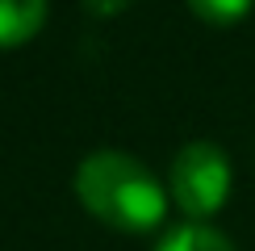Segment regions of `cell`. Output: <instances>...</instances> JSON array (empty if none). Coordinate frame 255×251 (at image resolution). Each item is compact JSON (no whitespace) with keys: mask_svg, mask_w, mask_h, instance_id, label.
Returning a JSON list of instances; mask_svg holds the SVG:
<instances>
[{"mask_svg":"<svg viewBox=\"0 0 255 251\" xmlns=\"http://www.w3.org/2000/svg\"><path fill=\"white\" fill-rule=\"evenodd\" d=\"M76 193L92 218L122 235H146L163 222L167 193L134 155L92 151L76 172Z\"/></svg>","mask_w":255,"mask_h":251,"instance_id":"1","label":"cell"},{"mask_svg":"<svg viewBox=\"0 0 255 251\" xmlns=\"http://www.w3.org/2000/svg\"><path fill=\"white\" fill-rule=\"evenodd\" d=\"M46 0H0V46H21L42 29Z\"/></svg>","mask_w":255,"mask_h":251,"instance_id":"3","label":"cell"},{"mask_svg":"<svg viewBox=\"0 0 255 251\" xmlns=\"http://www.w3.org/2000/svg\"><path fill=\"white\" fill-rule=\"evenodd\" d=\"M188 8L201 17V21H209V25H235V21L247 17V8H251V0H188Z\"/></svg>","mask_w":255,"mask_h":251,"instance_id":"5","label":"cell"},{"mask_svg":"<svg viewBox=\"0 0 255 251\" xmlns=\"http://www.w3.org/2000/svg\"><path fill=\"white\" fill-rule=\"evenodd\" d=\"M167 184H172V201L188 218H209V214H218L226 205L230 163L214 142H188V146L176 151Z\"/></svg>","mask_w":255,"mask_h":251,"instance_id":"2","label":"cell"},{"mask_svg":"<svg viewBox=\"0 0 255 251\" xmlns=\"http://www.w3.org/2000/svg\"><path fill=\"white\" fill-rule=\"evenodd\" d=\"M88 4V13H97V17H113V13H122V8H130L134 0H84Z\"/></svg>","mask_w":255,"mask_h":251,"instance_id":"6","label":"cell"},{"mask_svg":"<svg viewBox=\"0 0 255 251\" xmlns=\"http://www.w3.org/2000/svg\"><path fill=\"white\" fill-rule=\"evenodd\" d=\"M155 251H235L218 230L209 226H197V222H184V226H172L163 239H159Z\"/></svg>","mask_w":255,"mask_h":251,"instance_id":"4","label":"cell"}]
</instances>
